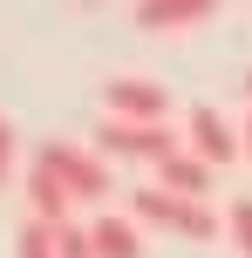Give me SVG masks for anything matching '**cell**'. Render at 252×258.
Returning a JSON list of instances; mask_svg holds the SVG:
<instances>
[{"label":"cell","instance_id":"obj_10","mask_svg":"<svg viewBox=\"0 0 252 258\" xmlns=\"http://www.w3.org/2000/svg\"><path fill=\"white\" fill-rule=\"evenodd\" d=\"M14 258H62V251H55V224H34V218H27L21 231H14Z\"/></svg>","mask_w":252,"mask_h":258},{"label":"cell","instance_id":"obj_14","mask_svg":"<svg viewBox=\"0 0 252 258\" xmlns=\"http://www.w3.org/2000/svg\"><path fill=\"white\" fill-rule=\"evenodd\" d=\"M239 143H245V156H252V116H245V122H239Z\"/></svg>","mask_w":252,"mask_h":258},{"label":"cell","instance_id":"obj_12","mask_svg":"<svg viewBox=\"0 0 252 258\" xmlns=\"http://www.w3.org/2000/svg\"><path fill=\"white\" fill-rule=\"evenodd\" d=\"M225 224H232V245L252 258V197H239V204H232V218H225Z\"/></svg>","mask_w":252,"mask_h":258},{"label":"cell","instance_id":"obj_8","mask_svg":"<svg viewBox=\"0 0 252 258\" xmlns=\"http://www.w3.org/2000/svg\"><path fill=\"white\" fill-rule=\"evenodd\" d=\"M157 190H171V197H198V204H205V190H212V163H198L191 150L164 156V163H157Z\"/></svg>","mask_w":252,"mask_h":258},{"label":"cell","instance_id":"obj_5","mask_svg":"<svg viewBox=\"0 0 252 258\" xmlns=\"http://www.w3.org/2000/svg\"><path fill=\"white\" fill-rule=\"evenodd\" d=\"M184 129H191V156H198V163H212V170H218V163H232V156L245 150V143H239V129L218 116L212 102H198V109H191Z\"/></svg>","mask_w":252,"mask_h":258},{"label":"cell","instance_id":"obj_11","mask_svg":"<svg viewBox=\"0 0 252 258\" xmlns=\"http://www.w3.org/2000/svg\"><path fill=\"white\" fill-rule=\"evenodd\" d=\"M55 251H62V258H95L89 224H55Z\"/></svg>","mask_w":252,"mask_h":258},{"label":"cell","instance_id":"obj_1","mask_svg":"<svg viewBox=\"0 0 252 258\" xmlns=\"http://www.w3.org/2000/svg\"><path fill=\"white\" fill-rule=\"evenodd\" d=\"M130 218H136V224H157V231H177V238H191V245H212V238L225 231V218H218L212 204H198V197H171V190H157V183L130 190Z\"/></svg>","mask_w":252,"mask_h":258},{"label":"cell","instance_id":"obj_7","mask_svg":"<svg viewBox=\"0 0 252 258\" xmlns=\"http://www.w3.org/2000/svg\"><path fill=\"white\" fill-rule=\"evenodd\" d=\"M68 204H75L68 183L34 156V170H27V211H34V224H68Z\"/></svg>","mask_w":252,"mask_h":258},{"label":"cell","instance_id":"obj_2","mask_svg":"<svg viewBox=\"0 0 252 258\" xmlns=\"http://www.w3.org/2000/svg\"><path fill=\"white\" fill-rule=\"evenodd\" d=\"M184 143L171 136V122H116L103 116L95 129V156H143V163H164V156H177Z\"/></svg>","mask_w":252,"mask_h":258},{"label":"cell","instance_id":"obj_3","mask_svg":"<svg viewBox=\"0 0 252 258\" xmlns=\"http://www.w3.org/2000/svg\"><path fill=\"white\" fill-rule=\"evenodd\" d=\"M41 163L68 183V197H109V156H95V143H48Z\"/></svg>","mask_w":252,"mask_h":258},{"label":"cell","instance_id":"obj_9","mask_svg":"<svg viewBox=\"0 0 252 258\" xmlns=\"http://www.w3.org/2000/svg\"><path fill=\"white\" fill-rule=\"evenodd\" d=\"M89 238H95V258H143V224L136 218H95L89 224Z\"/></svg>","mask_w":252,"mask_h":258},{"label":"cell","instance_id":"obj_15","mask_svg":"<svg viewBox=\"0 0 252 258\" xmlns=\"http://www.w3.org/2000/svg\"><path fill=\"white\" fill-rule=\"evenodd\" d=\"M245 89H252V75H245Z\"/></svg>","mask_w":252,"mask_h":258},{"label":"cell","instance_id":"obj_4","mask_svg":"<svg viewBox=\"0 0 252 258\" xmlns=\"http://www.w3.org/2000/svg\"><path fill=\"white\" fill-rule=\"evenodd\" d=\"M103 102H109V116H116V122H164V116H171V95H164L157 82H143V75L103 82Z\"/></svg>","mask_w":252,"mask_h":258},{"label":"cell","instance_id":"obj_13","mask_svg":"<svg viewBox=\"0 0 252 258\" xmlns=\"http://www.w3.org/2000/svg\"><path fill=\"white\" fill-rule=\"evenodd\" d=\"M7 177H14V122L0 116V183H7Z\"/></svg>","mask_w":252,"mask_h":258},{"label":"cell","instance_id":"obj_6","mask_svg":"<svg viewBox=\"0 0 252 258\" xmlns=\"http://www.w3.org/2000/svg\"><path fill=\"white\" fill-rule=\"evenodd\" d=\"M212 14H218V0H143L130 21L150 27V34H177V27H198V21H212Z\"/></svg>","mask_w":252,"mask_h":258}]
</instances>
